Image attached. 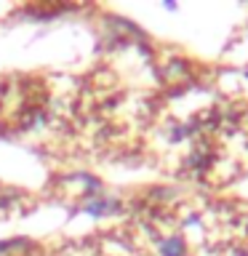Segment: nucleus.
<instances>
[{"instance_id":"1","label":"nucleus","mask_w":248,"mask_h":256,"mask_svg":"<svg viewBox=\"0 0 248 256\" xmlns=\"http://www.w3.org/2000/svg\"><path fill=\"white\" fill-rule=\"evenodd\" d=\"M83 211L88 216H94V219H104V216H112L120 211V203L118 198H110V195H91L86 200Z\"/></svg>"},{"instance_id":"2","label":"nucleus","mask_w":248,"mask_h":256,"mask_svg":"<svg viewBox=\"0 0 248 256\" xmlns=\"http://www.w3.org/2000/svg\"><path fill=\"white\" fill-rule=\"evenodd\" d=\"M160 256H187V243L182 235H168L160 240Z\"/></svg>"},{"instance_id":"3","label":"nucleus","mask_w":248,"mask_h":256,"mask_svg":"<svg viewBox=\"0 0 248 256\" xmlns=\"http://www.w3.org/2000/svg\"><path fill=\"white\" fill-rule=\"evenodd\" d=\"M235 256H248V254H246V251H238V254H235Z\"/></svg>"}]
</instances>
